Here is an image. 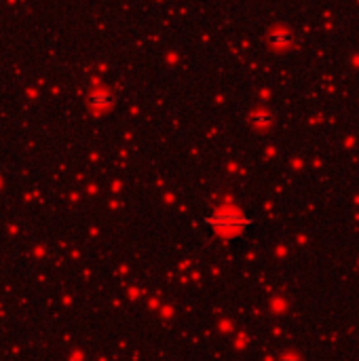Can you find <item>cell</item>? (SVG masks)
Instances as JSON below:
<instances>
[{
    "label": "cell",
    "mask_w": 359,
    "mask_h": 361,
    "mask_svg": "<svg viewBox=\"0 0 359 361\" xmlns=\"http://www.w3.org/2000/svg\"><path fill=\"white\" fill-rule=\"evenodd\" d=\"M207 224L216 226V228H241L243 224H249L248 218H241V216H216V218H207L205 220Z\"/></svg>",
    "instance_id": "obj_1"
},
{
    "label": "cell",
    "mask_w": 359,
    "mask_h": 361,
    "mask_svg": "<svg viewBox=\"0 0 359 361\" xmlns=\"http://www.w3.org/2000/svg\"><path fill=\"white\" fill-rule=\"evenodd\" d=\"M281 361H300V359H296V357H283Z\"/></svg>",
    "instance_id": "obj_2"
}]
</instances>
